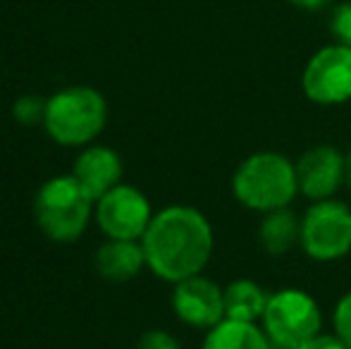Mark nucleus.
<instances>
[{
    "mask_svg": "<svg viewBox=\"0 0 351 349\" xmlns=\"http://www.w3.org/2000/svg\"><path fill=\"white\" fill-rule=\"evenodd\" d=\"M332 323H335V335L351 349V292H347L337 302Z\"/></svg>",
    "mask_w": 351,
    "mask_h": 349,
    "instance_id": "nucleus-18",
    "label": "nucleus"
},
{
    "mask_svg": "<svg viewBox=\"0 0 351 349\" xmlns=\"http://www.w3.org/2000/svg\"><path fill=\"white\" fill-rule=\"evenodd\" d=\"M344 184H347L351 191V149L347 151V180H344Z\"/></svg>",
    "mask_w": 351,
    "mask_h": 349,
    "instance_id": "nucleus-22",
    "label": "nucleus"
},
{
    "mask_svg": "<svg viewBox=\"0 0 351 349\" xmlns=\"http://www.w3.org/2000/svg\"><path fill=\"white\" fill-rule=\"evenodd\" d=\"M122 158L115 149L101 144H88L86 149L79 154V158L74 160L72 175L79 182L88 199L96 204L103 194L117 186L122 182Z\"/></svg>",
    "mask_w": 351,
    "mask_h": 349,
    "instance_id": "nucleus-11",
    "label": "nucleus"
},
{
    "mask_svg": "<svg viewBox=\"0 0 351 349\" xmlns=\"http://www.w3.org/2000/svg\"><path fill=\"white\" fill-rule=\"evenodd\" d=\"M299 194L311 201L332 199L347 180V156L339 154L335 146L320 144L304 151L294 163Z\"/></svg>",
    "mask_w": 351,
    "mask_h": 349,
    "instance_id": "nucleus-10",
    "label": "nucleus"
},
{
    "mask_svg": "<svg viewBox=\"0 0 351 349\" xmlns=\"http://www.w3.org/2000/svg\"><path fill=\"white\" fill-rule=\"evenodd\" d=\"M136 349H180V342L165 330H146Z\"/></svg>",
    "mask_w": 351,
    "mask_h": 349,
    "instance_id": "nucleus-19",
    "label": "nucleus"
},
{
    "mask_svg": "<svg viewBox=\"0 0 351 349\" xmlns=\"http://www.w3.org/2000/svg\"><path fill=\"white\" fill-rule=\"evenodd\" d=\"M96 223L108 239H141L153 220L148 196L132 184H117L96 201Z\"/></svg>",
    "mask_w": 351,
    "mask_h": 349,
    "instance_id": "nucleus-8",
    "label": "nucleus"
},
{
    "mask_svg": "<svg viewBox=\"0 0 351 349\" xmlns=\"http://www.w3.org/2000/svg\"><path fill=\"white\" fill-rule=\"evenodd\" d=\"M93 201L79 186L74 175H56L46 180L34 199V215L41 232L51 242L72 244L86 232Z\"/></svg>",
    "mask_w": 351,
    "mask_h": 349,
    "instance_id": "nucleus-4",
    "label": "nucleus"
},
{
    "mask_svg": "<svg viewBox=\"0 0 351 349\" xmlns=\"http://www.w3.org/2000/svg\"><path fill=\"white\" fill-rule=\"evenodd\" d=\"M270 294L258 282L249 278H239L225 287V318L232 321L256 323L263 318Z\"/></svg>",
    "mask_w": 351,
    "mask_h": 349,
    "instance_id": "nucleus-15",
    "label": "nucleus"
},
{
    "mask_svg": "<svg viewBox=\"0 0 351 349\" xmlns=\"http://www.w3.org/2000/svg\"><path fill=\"white\" fill-rule=\"evenodd\" d=\"M287 3L304 10V12H323V10L332 8L335 0H287Z\"/></svg>",
    "mask_w": 351,
    "mask_h": 349,
    "instance_id": "nucleus-21",
    "label": "nucleus"
},
{
    "mask_svg": "<svg viewBox=\"0 0 351 349\" xmlns=\"http://www.w3.org/2000/svg\"><path fill=\"white\" fill-rule=\"evenodd\" d=\"M93 268H96L98 278L112 285L134 280L146 268L141 239H106L96 249Z\"/></svg>",
    "mask_w": 351,
    "mask_h": 349,
    "instance_id": "nucleus-12",
    "label": "nucleus"
},
{
    "mask_svg": "<svg viewBox=\"0 0 351 349\" xmlns=\"http://www.w3.org/2000/svg\"><path fill=\"white\" fill-rule=\"evenodd\" d=\"M108 122V101L93 86H65L46 101L43 130L60 146H88Z\"/></svg>",
    "mask_w": 351,
    "mask_h": 349,
    "instance_id": "nucleus-3",
    "label": "nucleus"
},
{
    "mask_svg": "<svg viewBox=\"0 0 351 349\" xmlns=\"http://www.w3.org/2000/svg\"><path fill=\"white\" fill-rule=\"evenodd\" d=\"M328 29H330V36H332V43L351 48V0L335 3L330 8Z\"/></svg>",
    "mask_w": 351,
    "mask_h": 349,
    "instance_id": "nucleus-16",
    "label": "nucleus"
},
{
    "mask_svg": "<svg viewBox=\"0 0 351 349\" xmlns=\"http://www.w3.org/2000/svg\"><path fill=\"white\" fill-rule=\"evenodd\" d=\"M46 101L48 98L41 96H22L14 101L12 115L19 125H43V117H46Z\"/></svg>",
    "mask_w": 351,
    "mask_h": 349,
    "instance_id": "nucleus-17",
    "label": "nucleus"
},
{
    "mask_svg": "<svg viewBox=\"0 0 351 349\" xmlns=\"http://www.w3.org/2000/svg\"><path fill=\"white\" fill-rule=\"evenodd\" d=\"M141 247L148 270L175 285L204 273L213 256L215 237L208 218L199 208L167 206L153 215L141 237Z\"/></svg>",
    "mask_w": 351,
    "mask_h": 349,
    "instance_id": "nucleus-1",
    "label": "nucleus"
},
{
    "mask_svg": "<svg viewBox=\"0 0 351 349\" xmlns=\"http://www.w3.org/2000/svg\"><path fill=\"white\" fill-rule=\"evenodd\" d=\"M172 311L186 326L210 330L225 318V289L204 275L180 280L172 289Z\"/></svg>",
    "mask_w": 351,
    "mask_h": 349,
    "instance_id": "nucleus-9",
    "label": "nucleus"
},
{
    "mask_svg": "<svg viewBox=\"0 0 351 349\" xmlns=\"http://www.w3.org/2000/svg\"><path fill=\"white\" fill-rule=\"evenodd\" d=\"M232 191L241 206L258 213L287 208L296 194V168L278 151H258L239 163L232 175Z\"/></svg>",
    "mask_w": 351,
    "mask_h": 349,
    "instance_id": "nucleus-2",
    "label": "nucleus"
},
{
    "mask_svg": "<svg viewBox=\"0 0 351 349\" xmlns=\"http://www.w3.org/2000/svg\"><path fill=\"white\" fill-rule=\"evenodd\" d=\"M296 349H349V347L344 345V342L339 340L337 335H323V333H320L318 337L304 342V345L296 347Z\"/></svg>",
    "mask_w": 351,
    "mask_h": 349,
    "instance_id": "nucleus-20",
    "label": "nucleus"
},
{
    "mask_svg": "<svg viewBox=\"0 0 351 349\" xmlns=\"http://www.w3.org/2000/svg\"><path fill=\"white\" fill-rule=\"evenodd\" d=\"M301 91L318 106L351 101V48L330 43L315 51L301 72Z\"/></svg>",
    "mask_w": 351,
    "mask_h": 349,
    "instance_id": "nucleus-7",
    "label": "nucleus"
},
{
    "mask_svg": "<svg viewBox=\"0 0 351 349\" xmlns=\"http://www.w3.org/2000/svg\"><path fill=\"white\" fill-rule=\"evenodd\" d=\"M258 242L270 256H285L296 244H301V218L287 208L263 213L258 225Z\"/></svg>",
    "mask_w": 351,
    "mask_h": 349,
    "instance_id": "nucleus-13",
    "label": "nucleus"
},
{
    "mask_svg": "<svg viewBox=\"0 0 351 349\" xmlns=\"http://www.w3.org/2000/svg\"><path fill=\"white\" fill-rule=\"evenodd\" d=\"M301 249L320 263L339 261L351 252V208L337 199L313 201L301 215Z\"/></svg>",
    "mask_w": 351,
    "mask_h": 349,
    "instance_id": "nucleus-6",
    "label": "nucleus"
},
{
    "mask_svg": "<svg viewBox=\"0 0 351 349\" xmlns=\"http://www.w3.org/2000/svg\"><path fill=\"white\" fill-rule=\"evenodd\" d=\"M261 323L270 340V349H296L320 335L323 313L308 292L287 287L270 294Z\"/></svg>",
    "mask_w": 351,
    "mask_h": 349,
    "instance_id": "nucleus-5",
    "label": "nucleus"
},
{
    "mask_svg": "<svg viewBox=\"0 0 351 349\" xmlns=\"http://www.w3.org/2000/svg\"><path fill=\"white\" fill-rule=\"evenodd\" d=\"M201 349H270V340L256 323L222 318L206 333Z\"/></svg>",
    "mask_w": 351,
    "mask_h": 349,
    "instance_id": "nucleus-14",
    "label": "nucleus"
}]
</instances>
